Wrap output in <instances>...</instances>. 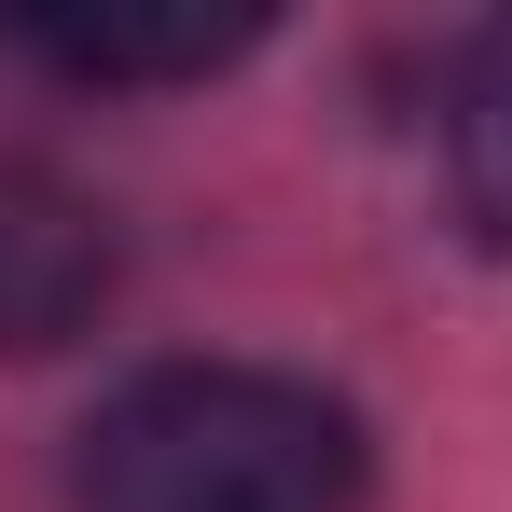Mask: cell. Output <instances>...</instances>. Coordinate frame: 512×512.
<instances>
[{"label": "cell", "instance_id": "cell-1", "mask_svg": "<svg viewBox=\"0 0 512 512\" xmlns=\"http://www.w3.org/2000/svg\"><path fill=\"white\" fill-rule=\"evenodd\" d=\"M374 443L333 388L263 360H153L70 443L84 512H360Z\"/></svg>", "mask_w": 512, "mask_h": 512}, {"label": "cell", "instance_id": "cell-2", "mask_svg": "<svg viewBox=\"0 0 512 512\" xmlns=\"http://www.w3.org/2000/svg\"><path fill=\"white\" fill-rule=\"evenodd\" d=\"M97 291H111V222H97L84 194H56V180L0 167V346L84 333Z\"/></svg>", "mask_w": 512, "mask_h": 512}, {"label": "cell", "instance_id": "cell-3", "mask_svg": "<svg viewBox=\"0 0 512 512\" xmlns=\"http://www.w3.org/2000/svg\"><path fill=\"white\" fill-rule=\"evenodd\" d=\"M14 42L70 84H208L222 56H250L263 14H208V0H153V14H14Z\"/></svg>", "mask_w": 512, "mask_h": 512}, {"label": "cell", "instance_id": "cell-4", "mask_svg": "<svg viewBox=\"0 0 512 512\" xmlns=\"http://www.w3.org/2000/svg\"><path fill=\"white\" fill-rule=\"evenodd\" d=\"M443 167H457V208L512 236V28H485L443 84Z\"/></svg>", "mask_w": 512, "mask_h": 512}]
</instances>
